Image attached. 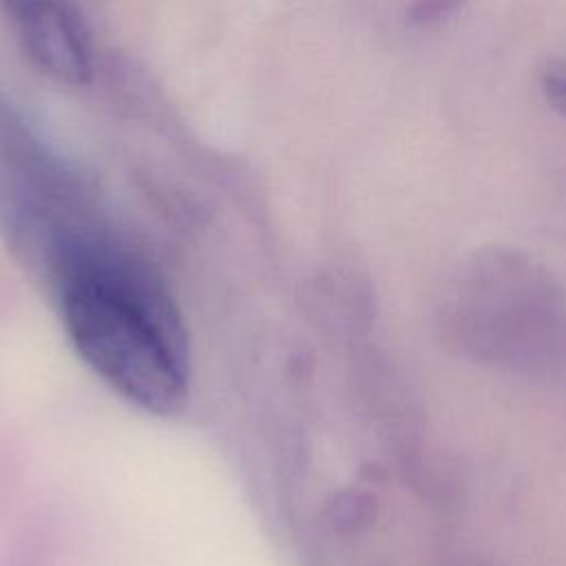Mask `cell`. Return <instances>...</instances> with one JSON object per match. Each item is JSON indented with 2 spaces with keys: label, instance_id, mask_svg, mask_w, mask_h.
Wrapping results in <instances>:
<instances>
[{
  "label": "cell",
  "instance_id": "obj_1",
  "mask_svg": "<svg viewBox=\"0 0 566 566\" xmlns=\"http://www.w3.org/2000/svg\"><path fill=\"white\" fill-rule=\"evenodd\" d=\"M44 285L77 354L119 396L159 416L184 405L186 327L164 279L133 245L99 223L62 248Z\"/></svg>",
  "mask_w": 566,
  "mask_h": 566
},
{
  "label": "cell",
  "instance_id": "obj_2",
  "mask_svg": "<svg viewBox=\"0 0 566 566\" xmlns=\"http://www.w3.org/2000/svg\"><path fill=\"white\" fill-rule=\"evenodd\" d=\"M433 321L455 354L497 369L535 371L562 347L566 303L557 279L535 256L486 245L447 272Z\"/></svg>",
  "mask_w": 566,
  "mask_h": 566
},
{
  "label": "cell",
  "instance_id": "obj_3",
  "mask_svg": "<svg viewBox=\"0 0 566 566\" xmlns=\"http://www.w3.org/2000/svg\"><path fill=\"white\" fill-rule=\"evenodd\" d=\"M20 51L46 77L82 86L93 77V44L73 0H0Z\"/></svg>",
  "mask_w": 566,
  "mask_h": 566
},
{
  "label": "cell",
  "instance_id": "obj_4",
  "mask_svg": "<svg viewBox=\"0 0 566 566\" xmlns=\"http://www.w3.org/2000/svg\"><path fill=\"white\" fill-rule=\"evenodd\" d=\"M464 2L467 0H411L407 9V20L418 29L436 27L442 20L451 18L458 9H462Z\"/></svg>",
  "mask_w": 566,
  "mask_h": 566
},
{
  "label": "cell",
  "instance_id": "obj_5",
  "mask_svg": "<svg viewBox=\"0 0 566 566\" xmlns=\"http://www.w3.org/2000/svg\"><path fill=\"white\" fill-rule=\"evenodd\" d=\"M539 86L546 102L566 115V60H551L539 73Z\"/></svg>",
  "mask_w": 566,
  "mask_h": 566
}]
</instances>
